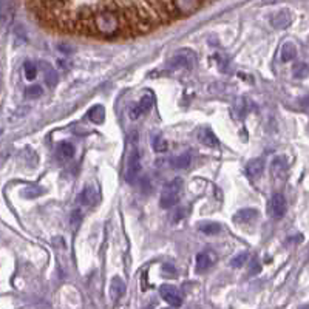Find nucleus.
<instances>
[{"mask_svg": "<svg viewBox=\"0 0 309 309\" xmlns=\"http://www.w3.org/2000/svg\"><path fill=\"white\" fill-rule=\"evenodd\" d=\"M91 22H93V26H95L96 33L101 36H105V37H111V36L118 34V31L121 29V22H119L118 16L110 10H102V11L96 13L91 17Z\"/></svg>", "mask_w": 309, "mask_h": 309, "instance_id": "f257e3e1", "label": "nucleus"}, {"mask_svg": "<svg viewBox=\"0 0 309 309\" xmlns=\"http://www.w3.org/2000/svg\"><path fill=\"white\" fill-rule=\"evenodd\" d=\"M181 192H182V179L181 178H175L169 184H166V187L163 189V194H161V201H160L161 207L170 209V207L176 206L179 201Z\"/></svg>", "mask_w": 309, "mask_h": 309, "instance_id": "f03ea898", "label": "nucleus"}, {"mask_svg": "<svg viewBox=\"0 0 309 309\" xmlns=\"http://www.w3.org/2000/svg\"><path fill=\"white\" fill-rule=\"evenodd\" d=\"M197 62V56L192 50L182 48L176 54H173L167 60V68L169 70H179V68H194Z\"/></svg>", "mask_w": 309, "mask_h": 309, "instance_id": "7ed1b4c3", "label": "nucleus"}, {"mask_svg": "<svg viewBox=\"0 0 309 309\" xmlns=\"http://www.w3.org/2000/svg\"><path fill=\"white\" fill-rule=\"evenodd\" d=\"M141 172V157H139V151L136 148H132L129 153V158H127V169H126V181L133 185L138 181Z\"/></svg>", "mask_w": 309, "mask_h": 309, "instance_id": "20e7f679", "label": "nucleus"}, {"mask_svg": "<svg viewBox=\"0 0 309 309\" xmlns=\"http://www.w3.org/2000/svg\"><path fill=\"white\" fill-rule=\"evenodd\" d=\"M160 294L164 298V301H167L170 306H181L182 304V295L179 292V289H176L172 285H163L160 288Z\"/></svg>", "mask_w": 309, "mask_h": 309, "instance_id": "39448f33", "label": "nucleus"}, {"mask_svg": "<svg viewBox=\"0 0 309 309\" xmlns=\"http://www.w3.org/2000/svg\"><path fill=\"white\" fill-rule=\"evenodd\" d=\"M269 210H271V215L275 220L283 218L285 213H286V200L282 194H275L272 197L271 204H269Z\"/></svg>", "mask_w": 309, "mask_h": 309, "instance_id": "423d86ee", "label": "nucleus"}, {"mask_svg": "<svg viewBox=\"0 0 309 309\" xmlns=\"http://www.w3.org/2000/svg\"><path fill=\"white\" fill-rule=\"evenodd\" d=\"M79 200L84 206H95L99 203L101 200V194H99V189L96 185H88L82 190V194L79 195Z\"/></svg>", "mask_w": 309, "mask_h": 309, "instance_id": "0eeeda50", "label": "nucleus"}, {"mask_svg": "<svg viewBox=\"0 0 309 309\" xmlns=\"http://www.w3.org/2000/svg\"><path fill=\"white\" fill-rule=\"evenodd\" d=\"M175 10L181 14H192L201 5V0H173Z\"/></svg>", "mask_w": 309, "mask_h": 309, "instance_id": "6e6552de", "label": "nucleus"}, {"mask_svg": "<svg viewBox=\"0 0 309 309\" xmlns=\"http://www.w3.org/2000/svg\"><path fill=\"white\" fill-rule=\"evenodd\" d=\"M151 107H153V98H151L150 95H145V96L141 98V101H139L138 105L132 107V110H130V118H132V119H138L141 114H144V113H147L148 110H151Z\"/></svg>", "mask_w": 309, "mask_h": 309, "instance_id": "1a4fd4ad", "label": "nucleus"}, {"mask_svg": "<svg viewBox=\"0 0 309 309\" xmlns=\"http://www.w3.org/2000/svg\"><path fill=\"white\" fill-rule=\"evenodd\" d=\"M291 22H292V16H291V13L286 11V10L278 11V13H277L275 16H272V19H271L272 26L277 28V29H285V28H288V26L291 25Z\"/></svg>", "mask_w": 309, "mask_h": 309, "instance_id": "9d476101", "label": "nucleus"}, {"mask_svg": "<svg viewBox=\"0 0 309 309\" xmlns=\"http://www.w3.org/2000/svg\"><path fill=\"white\" fill-rule=\"evenodd\" d=\"M215 254L210 251H204L197 255V272H204L210 269V266L215 263Z\"/></svg>", "mask_w": 309, "mask_h": 309, "instance_id": "9b49d317", "label": "nucleus"}, {"mask_svg": "<svg viewBox=\"0 0 309 309\" xmlns=\"http://www.w3.org/2000/svg\"><path fill=\"white\" fill-rule=\"evenodd\" d=\"M257 215H258L257 209L246 207V209L238 210V212L234 215V221H235V223H240V224H246V223H251L252 220H255Z\"/></svg>", "mask_w": 309, "mask_h": 309, "instance_id": "f8f14e48", "label": "nucleus"}, {"mask_svg": "<svg viewBox=\"0 0 309 309\" xmlns=\"http://www.w3.org/2000/svg\"><path fill=\"white\" fill-rule=\"evenodd\" d=\"M41 68H42V71H44V81H45V84L48 85V87H56L57 85V82H59V74H57V71L51 67V65H48L47 62H41Z\"/></svg>", "mask_w": 309, "mask_h": 309, "instance_id": "ddd939ff", "label": "nucleus"}, {"mask_svg": "<svg viewBox=\"0 0 309 309\" xmlns=\"http://www.w3.org/2000/svg\"><path fill=\"white\" fill-rule=\"evenodd\" d=\"M263 170H264V161L261 158H255L246 166V173L249 178H258L263 173Z\"/></svg>", "mask_w": 309, "mask_h": 309, "instance_id": "4468645a", "label": "nucleus"}, {"mask_svg": "<svg viewBox=\"0 0 309 309\" xmlns=\"http://www.w3.org/2000/svg\"><path fill=\"white\" fill-rule=\"evenodd\" d=\"M124 292H126V283H124L122 278L114 277L113 280H111V285H110V294H111V298H113L114 301H118V300L124 295Z\"/></svg>", "mask_w": 309, "mask_h": 309, "instance_id": "2eb2a0df", "label": "nucleus"}, {"mask_svg": "<svg viewBox=\"0 0 309 309\" xmlns=\"http://www.w3.org/2000/svg\"><path fill=\"white\" fill-rule=\"evenodd\" d=\"M198 139L207 147H218L220 145L218 138L215 136V133L210 129H201L200 133H198Z\"/></svg>", "mask_w": 309, "mask_h": 309, "instance_id": "dca6fc26", "label": "nucleus"}, {"mask_svg": "<svg viewBox=\"0 0 309 309\" xmlns=\"http://www.w3.org/2000/svg\"><path fill=\"white\" fill-rule=\"evenodd\" d=\"M88 118L93 124H102L105 119V110L102 105H93L88 110Z\"/></svg>", "mask_w": 309, "mask_h": 309, "instance_id": "f3484780", "label": "nucleus"}, {"mask_svg": "<svg viewBox=\"0 0 309 309\" xmlns=\"http://www.w3.org/2000/svg\"><path fill=\"white\" fill-rule=\"evenodd\" d=\"M295 56H297V48H295V45H294L292 42H286V44L282 47V54H280L282 60H283V62H291V60L295 59Z\"/></svg>", "mask_w": 309, "mask_h": 309, "instance_id": "a211bd4d", "label": "nucleus"}, {"mask_svg": "<svg viewBox=\"0 0 309 309\" xmlns=\"http://www.w3.org/2000/svg\"><path fill=\"white\" fill-rule=\"evenodd\" d=\"M288 169V163L285 158H275L272 161V175L274 176H285Z\"/></svg>", "mask_w": 309, "mask_h": 309, "instance_id": "6ab92c4d", "label": "nucleus"}, {"mask_svg": "<svg viewBox=\"0 0 309 309\" xmlns=\"http://www.w3.org/2000/svg\"><path fill=\"white\" fill-rule=\"evenodd\" d=\"M57 151H59V157L62 158V160H70V158H73L74 157V145L73 144H70V142H62V144H59V148H57Z\"/></svg>", "mask_w": 309, "mask_h": 309, "instance_id": "aec40b11", "label": "nucleus"}, {"mask_svg": "<svg viewBox=\"0 0 309 309\" xmlns=\"http://www.w3.org/2000/svg\"><path fill=\"white\" fill-rule=\"evenodd\" d=\"M45 190L42 187H39V185H28V187H25L22 190V195L28 200H34V198H39Z\"/></svg>", "mask_w": 309, "mask_h": 309, "instance_id": "412c9836", "label": "nucleus"}, {"mask_svg": "<svg viewBox=\"0 0 309 309\" xmlns=\"http://www.w3.org/2000/svg\"><path fill=\"white\" fill-rule=\"evenodd\" d=\"M11 17H13L11 8H10V5L7 2H4L2 5H0V23L7 26L11 22Z\"/></svg>", "mask_w": 309, "mask_h": 309, "instance_id": "4be33fe9", "label": "nucleus"}, {"mask_svg": "<svg viewBox=\"0 0 309 309\" xmlns=\"http://www.w3.org/2000/svg\"><path fill=\"white\" fill-rule=\"evenodd\" d=\"M23 71H25V78L28 81H33L37 76V67L31 60H26L25 64H23Z\"/></svg>", "mask_w": 309, "mask_h": 309, "instance_id": "5701e85b", "label": "nucleus"}, {"mask_svg": "<svg viewBox=\"0 0 309 309\" xmlns=\"http://www.w3.org/2000/svg\"><path fill=\"white\" fill-rule=\"evenodd\" d=\"M200 230L206 235H215L221 230V226L218 223H204L200 226Z\"/></svg>", "mask_w": 309, "mask_h": 309, "instance_id": "b1692460", "label": "nucleus"}, {"mask_svg": "<svg viewBox=\"0 0 309 309\" xmlns=\"http://www.w3.org/2000/svg\"><path fill=\"white\" fill-rule=\"evenodd\" d=\"M189 164H190V154L189 153H184V154H181V157H176L173 160L175 169H185V167H189Z\"/></svg>", "mask_w": 309, "mask_h": 309, "instance_id": "393cba45", "label": "nucleus"}, {"mask_svg": "<svg viewBox=\"0 0 309 309\" xmlns=\"http://www.w3.org/2000/svg\"><path fill=\"white\" fill-rule=\"evenodd\" d=\"M42 93H44V90H42L41 85H31V87H28L25 90V96L29 98V99H37V98L42 96Z\"/></svg>", "mask_w": 309, "mask_h": 309, "instance_id": "a878e982", "label": "nucleus"}, {"mask_svg": "<svg viewBox=\"0 0 309 309\" xmlns=\"http://www.w3.org/2000/svg\"><path fill=\"white\" fill-rule=\"evenodd\" d=\"M153 148L157 151H166L167 150V141L161 136H154L153 138Z\"/></svg>", "mask_w": 309, "mask_h": 309, "instance_id": "bb28decb", "label": "nucleus"}, {"mask_svg": "<svg viewBox=\"0 0 309 309\" xmlns=\"http://www.w3.org/2000/svg\"><path fill=\"white\" fill-rule=\"evenodd\" d=\"M247 258H249V255H247L246 252H243V254L234 257V260L230 261V266H232V267H241V266L247 261Z\"/></svg>", "mask_w": 309, "mask_h": 309, "instance_id": "cd10ccee", "label": "nucleus"}, {"mask_svg": "<svg viewBox=\"0 0 309 309\" xmlns=\"http://www.w3.org/2000/svg\"><path fill=\"white\" fill-rule=\"evenodd\" d=\"M307 73H309V68H307V65H304V64L295 65V68H294L295 78H304V76H307Z\"/></svg>", "mask_w": 309, "mask_h": 309, "instance_id": "c85d7f7f", "label": "nucleus"}, {"mask_svg": "<svg viewBox=\"0 0 309 309\" xmlns=\"http://www.w3.org/2000/svg\"><path fill=\"white\" fill-rule=\"evenodd\" d=\"M81 221H82V212L81 210H74L73 215H71V226H73V229L79 227Z\"/></svg>", "mask_w": 309, "mask_h": 309, "instance_id": "c756f323", "label": "nucleus"}, {"mask_svg": "<svg viewBox=\"0 0 309 309\" xmlns=\"http://www.w3.org/2000/svg\"><path fill=\"white\" fill-rule=\"evenodd\" d=\"M10 153H11L10 147H2V148H0V167L5 164V161H7L8 157H10Z\"/></svg>", "mask_w": 309, "mask_h": 309, "instance_id": "7c9ffc66", "label": "nucleus"}, {"mask_svg": "<svg viewBox=\"0 0 309 309\" xmlns=\"http://www.w3.org/2000/svg\"><path fill=\"white\" fill-rule=\"evenodd\" d=\"M260 269H261V267H260L258 261H257V260H254V261H252V266H251V274H258V272H260Z\"/></svg>", "mask_w": 309, "mask_h": 309, "instance_id": "2f4dec72", "label": "nucleus"}, {"mask_svg": "<svg viewBox=\"0 0 309 309\" xmlns=\"http://www.w3.org/2000/svg\"><path fill=\"white\" fill-rule=\"evenodd\" d=\"M163 271H164V272H167V275H170V277H173V275H175V274H173V272H175V267H173V266H170V264H164Z\"/></svg>", "mask_w": 309, "mask_h": 309, "instance_id": "473e14b6", "label": "nucleus"}, {"mask_svg": "<svg viewBox=\"0 0 309 309\" xmlns=\"http://www.w3.org/2000/svg\"><path fill=\"white\" fill-rule=\"evenodd\" d=\"M59 48H60V51H62V53H65V54H70V53H73V50H71V48H70L68 45H64V44H60V45H59Z\"/></svg>", "mask_w": 309, "mask_h": 309, "instance_id": "72a5a7b5", "label": "nucleus"}, {"mask_svg": "<svg viewBox=\"0 0 309 309\" xmlns=\"http://www.w3.org/2000/svg\"><path fill=\"white\" fill-rule=\"evenodd\" d=\"M0 90H2V73H0Z\"/></svg>", "mask_w": 309, "mask_h": 309, "instance_id": "f704fd0d", "label": "nucleus"}, {"mask_svg": "<svg viewBox=\"0 0 309 309\" xmlns=\"http://www.w3.org/2000/svg\"><path fill=\"white\" fill-rule=\"evenodd\" d=\"M0 135H2V130H0Z\"/></svg>", "mask_w": 309, "mask_h": 309, "instance_id": "c9c22d12", "label": "nucleus"}]
</instances>
